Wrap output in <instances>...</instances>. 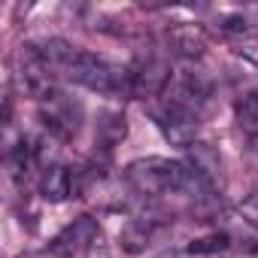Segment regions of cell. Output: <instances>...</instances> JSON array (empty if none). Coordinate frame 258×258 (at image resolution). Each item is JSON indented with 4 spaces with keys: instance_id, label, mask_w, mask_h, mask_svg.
<instances>
[{
    "instance_id": "cell-1",
    "label": "cell",
    "mask_w": 258,
    "mask_h": 258,
    "mask_svg": "<svg viewBox=\"0 0 258 258\" xmlns=\"http://www.w3.org/2000/svg\"><path fill=\"white\" fill-rule=\"evenodd\" d=\"M43 58V64L55 73L64 76L82 88L100 91V94H131V70L118 67L94 52H85L67 40H43L34 46Z\"/></svg>"
},
{
    "instance_id": "cell-2",
    "label": "cell",
    "mask_w": 258,
    "mask_h": 258,
    "mask_svg": "<svg viewBox=\"0 0 258 258\" xmlns=\"http://www.w3.org/2000/svg\"><path fill=\"white\" fill-rule=\"evenodd\" d=\"M124 176H127V182H131L143 198L204 195V191H213V185L198 170H191L182 161H170V158H158V155L131 161L127 170H124Z\"/></svg>"
},
{
    "instance_id": "cell-3",
    "label": "cell",
    "mask_w": 258,
    "mask_h": 258,
    "mask_svg": "<svg viewBox=\"0 0 258 258\" xmlns=\"http://www.w3.org/2000/svg\"><path fill=\"white\" fill-rule=\"evenodd\" d=\"M164 103L191 115V118H201L207 103H210V79L201 70L179 67L164 88Z\"/></svg>"
},
{
    "instance_id": "cell-4",
    "label": "cell",
    "mask_w": 258,
    "mask_h": 258,
    "mask_svg": "<svg viewBox=\"0 0 258 258\" xmlns=\"http://www.w3.org/2000/svg\"><path fill=\"white\" fill-rule=\"evenodd\" d=\"M37 103H40V118H43L46 131L52 137H58V140H73L76 137L79 124H82V106L73 97H67L61 88H55Z\"/></svg>"
},
{
    "instance_id": "cell-5",
    "label": "cell",
    "mask_w": 258,
    "mask_h": 258,
    "mask_svg": "<svg viewBox=\"0 0 258 258\" xmlns=\"http://www.w3.org/2000/svg\"><path fill=\"white\" fill-rule=\"evenodd\" d=\"M97 240H100L97 222L88 219V216H79V219H73V222L52 240V252H55L58 258H73V255H82L85 249H91Z\"/></svg>"
},
{
    "instance_id": "cell-6",
    "label": "cell",
    "mask_w": 258,
    "mask_h": 258,
    "mask_svg": "<svg viewBox=\"0 0 258 258\" xmlns=\"http://www.w3.org/2000/svg\"><path fill=\"white\" fill-rule=\"evenodd\" d=\"M170 67L161 58H146L137 67H131V94L134 97H155L164 94L167 82H170Z\"/></svg>"
},
{
    "instance_id": "cell-7",
    "label": "cell",
    "mask_w": 258,
    "mask_h": 258,
    "mask_svg": "<svg viewBox=\"0 0 258 258\" xmlns=\"http://www.w3.org/2000/svg\"><path fill=\"white\" fill-rule=\"evenodd\" d=\"M79 188H82L79 173L67 164H49L40 176V195L52 204H64V201L76 198Z\"/></svg>"
},
{
    "instance_id": "cell-8",
    "label": "cell",
    "mask_w": 258,
    "mask_h": 258,
    "mask_svg": "<svg viewBox=\"0 0 258 258\" xmlns=\"http://www.w3.org/2000/svg\"><path fill=\"white\" fill-rule=\"evenodd\" d=\"M152 115H155V121H158V127H161V134L173 143V146H185V149H191L195 146V134H198V118H191V115H185V112H179V109H173V106H161V109H152Z\"/></svg>"
},
{
    "instance_id": "cell-9",
    "label": "cell",
    "mask_w": 258,
    "mask_h": 258,
    "mask_svg": "<svg viewBox=\"0 0 258 258\" xmlns=\"http://www.w3.org/2000/svg\"><path fill=\"white\" fill-rule=\"evenodd\" d=\"M167 46L182 55V58H201L204 49H207V31L201 25H188V22H179L173 28H167Z\"/></svg>"
},
{
    "instance_id": "cell-10",
    "label": "cell",
    "mask_w": 258,
    "mask_h": 258,
    "mask_svg": "<svg viewBox=\"0 0 258 258\" xmlns=\"http://www.w3.org/2000/svg\"><path fill=\"white\" fill-rule=\"evenodd\" d=\"M124 131H127L124 115H121V112H115V109H106V112H100V118H97V134H94V143H97L103 152H112V149L124 140Z\"/></svg>"
},
{
    "instance_id": "cell-11",
    "label": "cell",
    "mask_w": 258,
    "mask_h": 258,
    "mask_svg": "<svg viewBox=\"0 0 258 258\" xmlns=\"http://www.w3.org/2000/svg\"><path fill=\"white\" fill-rule=\"evenodd\" d=\"M234 118H237L240 131L252 143H258V91H249L234 103Z\"/></svg>"
},
{
    "instance_id": "cell-12",
    "label": "cell",
    "mask_w": 258,
    "mask_h": 258,
    "mask_svg": "<svg viewBox=\"0 0 258 258\" xmlns=\"http://www.w3.org/2000/svg\"><path fill=\"white\" fill-rule=\"evenodd\" d=\"M225 246H228V237H225V234H207V237L191 240L188 252H191V255H216V252H222Z\"/></svg>"
},
{
    "instance_id": "cell-13",
    "label": "cell",
    "mask_w": 258,
    "mask_h": 258,
    "mask_svg": "<svg viewBox=\"0 0 258 258\" xmlns=\"http://www.w3.org/2000/svg\"><path fill=\"white\" fill-rule=\"evenodd\" d=\"M243 216H246L252 225H258V191H255V195L243 204Z\"/></svg>"
},
{
    "instance_id": "cell-14",
    "label": "cell",
    "mask_w": 258,
    "mask_h": 258,
    "mask_svg": "<svg viewBox=\"0 0 258 258\" xmlns=\"http://www.w3.org/2000/svg\"><path fill=\"white\" fill-rule=\"evenodd\" d=\"M237 52L246 55V58H252V61H258V40H246V43H240Z\"/></svg>"
}]
</instances>
